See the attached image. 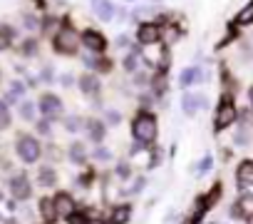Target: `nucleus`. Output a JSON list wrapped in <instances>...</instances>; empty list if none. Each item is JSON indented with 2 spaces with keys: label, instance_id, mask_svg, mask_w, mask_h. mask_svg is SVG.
Here are the masks:
<instances>
[{
  "label": "nucleus",
  "instance_id": "nucleus-7",
  "mask_svg": "<svg viewBox=\"0 0 253 224\" xmlns=\"http://www.w3.org/2000/svg\"><path fill=\"white\" fill-rule=\"evenodd\" d=\"M221 194H223V184H221V182H216V184H213L206 194H201V197L196 199V209H194V217L189 219V224L201 222V219H204V214H206V212H209V209H211L218 199H221Z\"/></svg>",
  "mask_w": 253,
  "mask_h": 224
},
{
  "label": "nucleus",
  "instance_id": "nucleus-6",
  "mask_svg": "<svg viewBox=\"0 0 253 224\" xmlns=\"http://www.w3.org/2000/svg\"><path fill=\"white\" fill-rule=\"evenodd\" d=\"M38 110H40V115L45 117V120H57V117H62V112H65V102L60 100V95H55V92H42L40 97H38Z\"/></svg>",
  "mask_w": 253,
  "mask_h": 224
},
{
  "label": "nucleus",
  "instance_id": "nucleus-19",
  "mask_svg": "<svg viewBox=\"0 0 253 224\" xmlns=\"http://www.w3.org/2000/svg\"><path fill=\"white\" fill-rule=\"evenodd\" d=\"M70 160H72V165H82L87 160V147L82 142H72L70 145Z\"/></svg>",
  "mask_w": 253,
  "mask_h": 224
},
{
  "label": "nucleus",
  "instance_id": "nucleus-20",
  "mask_svg": "<svg viewBox=\"0 0 253 224\" xmlns=\"http://www.w3.org/2000/svg\"><path fill=\"white\" fill-rule=\"evenodd\" d=\"M94 13H97L102 20H112V15H114V5L107 3V0H94Z\"/></svg>",
  "mask_w": 253,
  "mask_h": 224
},
{
  "label": "nucleus",
  "instance_id": "nucleus-31",
  "mask_svg": "<svg viewBox=\"0 0 253 224\" xmlns=\"http://www.w3.org/2000/svg\"><path fill=\"white\" fill-rule=\"evenodd\" d=\"M211 169V157H206L204 162H201V169H199V174H204V172H209Z\"/></svg>",
  "mask_w": 253,
  "mask_h": 224
},
{
  "label": "nucleus",
  "instance_id": "nucleus-12",
  "mask_svg": "<svg viewBox=\"0 0 253 224\" xmlns=\"http://www.w3.org/2000/svg\"><path fill=\"white\" fill-rule=\"evenodd\" d=\"M236 182H238V187H253V160H241L238 162Z\"/></svg>",
  "mask_w": 253,
  "mask_h": 224
},
{
  "label": "nucleus",
  "instance_id": "nucleus-2",
  "mask_svg": "<svg viewBox=\"0 0 253 224\" xmlns=\"http://www.w3.org/2000/svg\"><path fill=\"white\" fill-rule=\"evenodd\" d=\"M52 50L57 55H67V57L77 55L80 53V33L67 23L60 25V30L52 35Z\"/></svg>",
  "mask_w": 253,
  "mask_h": 224
},
{
  "label": "nucleus",
  "instance_id": "nucleus-29",
  "mask_svg": "<svg viewBox=\"0 0 253 224\" xmlns=\"http://www.w3.org/2000/svg\"><path fill=\"white\" fill-rule=\"evenodd\" d=\"M94 157H97V160H109V150H104V147H97V150H94Z\"/></svg>",
  "mask_w": 253,
  "mask_h": 224
},
{
  "label": "nucleus",
  "instance_id": "nucleus-13",
  "mask_svg": "<svg viewBox=\"0 0 253 224\" xmlns=\"http://www.w3.org/2000/svg\"><path fill=\"white\" fill-rule=\"evenodd\" d=\"M52 199H55V207H57V214H60V217H70V214L75 212V199H72V194L57 192Z\"/></svg>",
  "mask_w": 253,
  "mask_h": 224
},
{
  "label": "nucleus",
  "instance_id": "nucleus-1",
  "mask_svg": "<svg viewBox=\"0 0 253 224\" xmlns=\"http://www.w3.org/2000/svg\"><path fill=\"white\" fill-rule=\"evenodd\" d=\"M157 135H159V120L154 112L149 110H139L134 120H132V137L139 147H149L157 142Z\"/></svg>",
  "mask_w": 253,
  "mask_h": 224
},
{
  "label": "nucleus",
  "instance_id": "nucleus-3",
  "mask_svg": "<svg viewBox=\"0 0 253 224\" xmlns=\"http://www.w3.org/2000/svg\"><path fill=\"white\" fill-rule=\"evenodd\" d=\"M236 120H238L236 100H233V95H223V97L218 100L216 115H213V130H216V132H223V130H228L231 125H236Z\"/></svg>",
  "mask_w": 253,
  "mask_h": 224
},
{
  "label": "nucleus",
  "instance_id": "nucleus-11",
  "mask_svg": "<svg viewBox=\"0 0 253 224\" xmlns=\"http://www.w3.org/2000/svg\"><path fill=\"white\" fill-rule=\"evenodd\" d=\"M206 97L204 95H194V92H184V97H181V110L186 112L189 117H194L199 110H204L206 107Z\"/></svg>",
  "mask_w": 253,
  "mask_h": 224
},
{
  "label": "nucleus",
  "instance_id": "nucleus-14",
  "mask_svg": "<svg viewBox=\"0 0 253 224\" xmlns=\"http://www.w3.org/2000/svg\"><path fill=\"white\" fill-rule=\"evenodd\" d=\"M84 130H87L89 140L99 145V142L104 140V135H107V122H104V120H87Z\"/></svg>",
  "mask_w": 253,
  "mask_h": 224
},
{
  "label": "nucleus",
  "instance_id": "nucleus-24",
  "mask_svg": "<svg viewBox=\"0 0 253 224\" xmlns=\"http://www.w3.org/2000/svg\"><path fill=\"white\" fill-rule=\"evenodd\" d=\"M65 219H67V224H92V219H89L84 212H77V209H75L70 217H65Z\"/></svg>",
  "mask_w": 253,
  "mask_h": 224
},
{
  "label": "nucleus",
  "instance_id": "nucleus-25",
  "mask_svg": "<svg viewBox=\"0 0 253 224\" xmlns=\"http://www.w3.org/2000/svg\"><path fill=\"white\" fill-rule=\"evenodd\" d=\"M20 53L25 55V57H30V55H35L38 53V40L35 38H28L23 45H20Z\"/></svg>",
  "mask_w": 253,
  "mask_h": 224
},
{
  "label": "nucleus",
  "instance_id": "nucleus-17",
  "mask_svg": "<svg viewBox=\"0 0 253 224\" xmlns=\"http://www.w3.org/2000/svg\"><path fill=\"white\" fill-rule=\"evenodd\" d=\"M199 80H201V67H199V65L186 67V70L179 75V85H181V87H191V85H196Z\"/></svg>",
  "mask_w": 253,
  "mask_h": 224
},
{
  "label": "nucleus",
  "instance_id": "nucleus-28",
  "mask_svg": "<svg viewBox=\"0 0 253 224\" xmlns=\"http://www.w3.org/2000/svg\"><path fill=\"white\" fill-rule=\"evenodd\" d=\"M38 132H40V135H50V132H52V127H50V120H45V117H42V120L38 122Z\"/></svg>",
  "mask_w": 253,
  "mask_h": 224
},
{
  "label": "nucleus",
  "instance_id": "nucleus-15",
  "mask_svg": "<svg viewBox=\"0 0 253 224\" xmlns=\"http://www.w3.org/2000/svg\"><path fill=\"white\" fill-rule=\"evenodd\" d=\"M38 182H40L42 187H55V184H57V172H55V167H52V165H40V169H38Z\"/></svg>",
  "mask_w": 253,
  "mask_h": 224
},
{
  "label": "nucleus",
  "instance_id": "nucleus-33",
  "mask_svg": "<svg viewBox=\"0 0 253 224\" xmlns=\"http://www.w3.org/2000/svg\"><path fill=\"white\" fill-rule=\"evenodd\" d=\"M0 80H3V70H0Z\"/></svg>",
  "mask_w": 253,
  "mask_h": 224
},
{
  "label": "nucleus",
  "instance_id": "nucleus-10",
  "mask_svg": "<svg viewBox=\"0 0 253 224\" xmlns=\"http://www.w3.org/2000/svg\"><path fill=\"white\" fill-rule=\"evenodd\" d=\"M162 38V25L159 23H139L137 28V40L139 45H154Z\"/></svg>",
  "mask_w": 253,
  "mask_h": 224
},
{
  "label": "nucleus",
  "instance_id": "nucleus-27",
  "mask_svg": "<svg viewBox=\"0 0 253 224\" xmlns=\"http://www.w3.org/2000/svg\"><path fill=\"white\" fill-rule=\"evenodd\" d=\"M137 62H139V57L132 53V55H126V57H124V62H122V65H124V70H126V72H134V70H137Z\"/></svg>",
  "mask_w": 253,
  "mask_h": 224
},
{
  "label": "nucleus",
  "instance_id": "nucleus-30",
  "mask_svg": "<svg viewBox=\"0 0 253 224\" xmlns=\"http://www.w3.org/2000/svg\"><path fill=\"white\" fill-rule=\"evenodd\" d=\"M107 120H109L112 125H114V122H119V112H117V110H109V112H107Z\"/></svg>",
  "mask_w": 253,
  "mask_h": 224
},
{
  "label": "nucleus",
  "instance_id": "nucleus-21",
  "mask_svg": "<svg viewBox=\"0 0 253 224\" xmlns=\"http://www.w3.org/2000/svg\"><path fill=\"white\" fill-rule=\"evenodd\" d=\"M35 110H38V105H35V102L23 100V102L18 105V115H20L23 120H33V117H35Z\"/></svg>",
  "mask_w": 253,
  "mask_h": 224
},
{
  "label": "nucleus",
  "instance_id": "nucleus-5",
  "mask_svg": "<svg viewBox=\"0 0 253 224\" xmlns=\"http://www.w3.org/2000/svg\"><path fill=\"white\" fill-rule=\"evenodd\" d=\"M80 45H82L87 53H92V55H104L107 48H109V40H107V35H104L102 30H97V28H84V30L80 33Z\"/></svg>",
  "mask_w": 253,
  "mask_h": 224
},
{
  "label": "nucleus",
  "instance_id": "nucleus-18",
  "mask_svg": "<svg viewBox=\"0 0 253 224\" xmlns=\"http://www.w3.org/2000/svg\"><path fill=\"white\" fill-rule=\"evenodd\" d=\"M238 28H246V25H253V0L251 3H246L241 10H238V15H236V20H233Z\"/></svg>",
  "mask_w": 253,
  "mask_h": 224
},
{
  "label": "nucleus",
  "instance_id": "nucleus-26",
  "mask_svg": "<svg viewBox=\"0 0 253 224\" xmlns=\"http://www.w3.org/2000/svg\"><path fill=\"white\" fill-rule=\"evenodd\" d=\"M82 127V120L77 117V115H70L67 120H65V130H70V132H77Z\"/></svg>",
  "mask_w": 253,
  "mask_h": 224
},
{
  "label": "nucleus",
  "instance_id": "nucleus-16",
  "mask_svg": "<svg viewBox=\"0 0 253 224\" xmlns=\"http://www.w3.org/2000/svg\"><path fill=\"white\" fill-rule=\"evenodd\" d=\"M38 209H40V214H42V219L50 224V222H55L60 214H57V207H55V199L52 197H45V199H40V204H38Z\"/></svg>",
  "mask_w": 253,
  "mask_h": 224
},
{
  "label": "nucleus",
  "instance_id": "nucleus-23",
  "mask_svg": "<svg viewBox=\"0 0 253 224\" xmlns=\"http://www.w3.org/2000/svg\"><path fill=\"white\" fill-rule=\"evenodd\" d=\"M13 45V30L8 25H0V50H8Z\"/></svg>",
  "mask_w": 253,
  "mask_h": 224
},
{
  "label": "nucleus",
  "instance_id": "nucleus-9",
  "mask_svg": "<svg viewBox=\"0 0 253 224\" xmlns=\"http://www.w3.org/2000/svg\"><path fill=\"white\" fill-rule=\"evenodd\" d=\"M77 87H80V92H82L84 97H89V100H94V97L102 92V82H99V77H97L94 72H82V75L77 77Z\"/></svg>",
  "mask_w": 253,
  "mask_h": 224
},
{
  "label": "nucleus",
  "instance_id": "nucleus-32",
  "mask_svg": "<svg viewBox=\"0 0 253 224\" xmlns=\"http://www.w3.org/2000/svg\"><path fill=\"white\" fill-rule=\"evenodd\" d=\"M248 105H251V107H253V85H251V87H248Z\"/></svg>",
  "mask_w": 253,
  "mask_h": 224
},
{
  "label": "nucleus",
  "instance_id": "nucleus-22",
  "mask_svg": "<svg viewBox=\"0 0 253 224\" xmlns=\"http://www.w3.org/2000/svg\"><path fill=\"white\" fill-rule=\"evenodd\" d=\"M13 125V115H10V107L5 105V100H0V130H8Z\"/></svg>",
  "mask_w": 253,
  "mask_h": 224
},
{
  "label": "nucleus",
  "instance_id": "nucleus-34",
  "mask_svg": "<svg viewBox=\"0 0 253 224\" xmlns=\"http://www.w3.org/2000/svg\"><path fill=\"white\" fill-rule=\"evenodd\" d=\"M45 224H47V222H45Z\"/></svg>",
  "mask_w": 253,
  "mask_h": 224
},
{
  "label": "nucleus",
  "instance_id": "nucleus-8",
  "mask_svg": "<svg viewBox=\"0 0 253 224\" xmlns=\"http://www.w3.org/2000/svg\"><path fill=\"white\" fill-rule=\"evenodd\" d=\"M10 194H13L15 199H20V202L30 199V197H33V182H30V177L23 174V172L13 174V177H10Z\"/></svg>",
  "mask_w": 253,
  "mask_h": 224
},
{
  "label": "nucleus",
  "instance_id": "nucleus-4",
  "mask_svg": "<svg viewBox=\"0 0 253 224\" xmlns=\"http://www.w3.org/2000/svg\"><path fill=\"white\" fill-rule=\"evenodd\" d=\"M15 155L25 162V165H35L40 157H42V145L35 135L30 132H20L15 137Z\"/></svg>",
  "mask_w": 253,
  "mask_h": 224
}]
</instances>
